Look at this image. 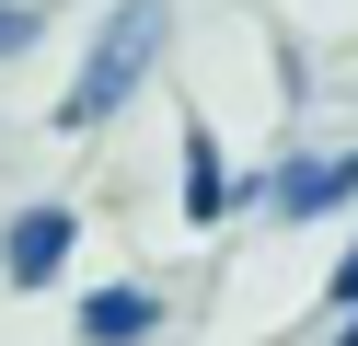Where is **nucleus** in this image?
<instances>
[{
  "mask_svg": "<svg viewBox=\"0 0 358 346\" xmlns=\"http://www.w3.org/2000/svg\"><path fill=\"white\" fill-rule=\"evenodd\" d=\"M162 35H173V0H116V12H104V35L81 46L70 92H58V127H70V138L116 127V115L139 104V81L162 69Z\"/></svg>",
  "mask_w": 358,
  "mask_h": 346,
  "instance_id": "nucleus-1",
  "label": "nucleus"
},
{
  "mask_svg": "<svg viewBox=\"0 0 358 346\" xmlns=\"http://www.w3.org/2000/svg\"><path fill=\"white\" fill-rule=\"evenodd\" d=\"M70 254H81V208L70 196H35V208L0 219V277H12V289H58Z\"/></svg>",
  "mask_w": 358,
  "mask_h": 346,
  "instance_id": "nucleus-2",
  "label": "nucleus"
},
{
  "mask_svg": "<svg viewBox=\"0 0 358 346\" xmlns=\"http://www.w3.org/2000/svg\"><path fill=\"white\" fill-rule=\"evenodd\" d=\"M255 208H278V219H347L358 208V150H301L278 173H255Z\"/></svg>",
  "mask_w": 358,
  "mask_h": 346,
  "instance_id": "nucleus-3",
  "label": "nucleus"
},
{
  "mask_svg": "<svg viewBox=\"0 0 358 346\" xmlns=\"http://www.w3.org/2000/svg\"><path fill=\"white\" fill-rule=\"evenodd\" d=\"M70 335L81 346H150L162 335V289H150V277H93L81 312H70Z\"/></svg>",
  "mask_w": 358,
  "mask_h": 346,
  "instance_id": "nucleus-4",
  "label": "nucleus"
},
{
  "mask_svg": "<svg viewBox=\"0 0 358 346\" xmlns=\"http://www.w3.org/2000/svg\"><path fill=\"white\" fill-rule=\"evenodd\" d=\"M243 208H255V173H231L220 138H208V115H185V219L220 231V219H243Z\"/></svg>",
  "mask_w": 358,
  "mask_h": 346,
  "instance_id": "nucleus-5",
  "label": "nucleus"
},
{
  "mask_svg": "<svg viewBox=\"0 0 358 346\" xmlns=\"http://www.w3.org/2000/svg\"><path fill=\"white\" fill-rule=\"evenodd\" d=\"M47 23H58V0H0V58H24Z\"/></svg>",
  "mask_w": 358,
  "mask_h": 346,
  "instance_id": "nucleus-6",
  "label": "nucleus"
},
{
  "mask_svg": "<svg viewBox=\"0 0 358 346\" xmlns=\"http://www.w3.org/2000/svg\"><path fill=\"white\" fill-rule=\"evenodd\" d=\"M347 300H358V243H347V266L324 277V312H347Z\"/></svg>",
  "mask_w": 358,
  "mask_h": 346,
  "instance_id": "nucleus-7",
  "label": "nucleus"
},
{
  "mask_svg": "<svg viewBox=\"0 0 358 346\" xmlns=\"http://www.w3.org/2000/svg\"><path fill=\"white\" fill-rule=\"evenodd\" d=\"M335 346H358V300H347V312H335Z\"/></svg>",
  "mask_w": 358,
  "mask_h": 346,
  "instance_id": "nucleus-8",
  "label": "nucleus"
}]
</instances>
